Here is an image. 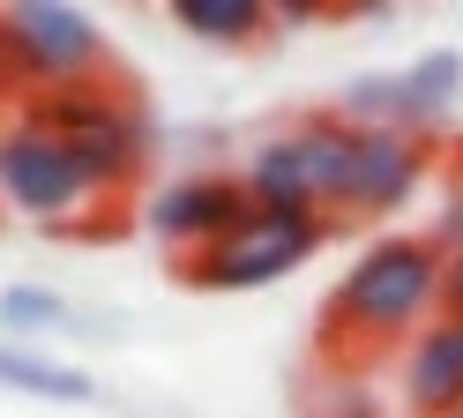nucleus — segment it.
I'll list each match as a JSON object with an SVG mask.
<instances>
[{
  "label": "nucleus",
  "mask_w": 463,
  "mask_h": 418,
  "mask_svg": "<svg viewBox=\"0 0 463 418\" xmlns=\"http://www.w3.org/2000/svg\"><path fill=\"white\" fill-rule=\"evenodd\" d=\"M449 254L433 232H382L352 254L322 307V351H403L426 321H441Z\"/></svg>",
  "instance_id": "f257e3e1"
},
{
  "label": "nucleus",
  "mask_w": 463,
  "mask_h": 418,
  "mask_svg": "<svg viewBox=\"0 0 463 418\" xmlns=\"http://www.w3.org/2000/svg\"><path fill=\"white\" fill-rule=\"evenodd\" d=\"M352 149H359V128L344 112H307L299 128H284L277 142L254 149V165H247L254 209H299V217L344 224V209H352Z\"/></svg>",
  "instance_id": "f03ea898"
},
{
  "label": "nucleus",
  "mask_w": 463,
  "mask_h": 418,
  "mask_svg": "<svg viewBox=\"0 0 463 418\" xmlns=\"http://www.w3.org/2000/svg\"><path fill=\"white\" fill-rule=\"evenodd\" d=\"M38 119V128H52L68 149H75V165L90 172V187L98 195H120L128 179L150 165V112H142L128 90H112V82H82V90H52V98H31L23 105Z\"/></svg>",
  "instance_id": "7ed1b4c3"
},
{
  "label": "nucleus",
  "mask_w": 463,
  "mask_h": 418,
  "mask_svg": "<svg viewBox=\"0 0 463 418\" xmlns=\"http://www.w3.org/2000/svg\"><path fill=\"white\" fill-rule=\"evenodd\" d=\"M0 202H8L15 217H31V224H68L75 232L82 209L98 202V187H90V172L75 165V149L23 112L15 128L0 135Z\"/></svg>",
  "instance_id": "20e7f679"
},
{
  "label": "nucleus",
  "mask_w": 463,
  "mask_h": 418,
  "mask_svg": "<svg viewBox=\"0 0 463 418\" xmlns=\"http://www.w3.org/2000/svg\"><path fill=\"white\" fill-rule=\"evenodd\" d=\"M336 224L329 217H299V209H254V217L224 239V247L180 261V277L202 284V291H262L277 277H292V269L322 247Z\"/></svg>",
  "instance_id": "39448f33"
},
{
  "label": "nucleus",
  "mask_w": 463,
  "mask_h": 418,
  "mask_svg": "<svg viewBox=\"0 0 463 418\" xmlns=\"http://www.w3.org/2000/svg\"><path fill=\"white\" fill-rule=\"evenodd\" d=\"M247 217H254L247 172H180V179H165V187L142 202V224H150V239H157V247H172L180 261L224 247V239L240 232Z\"/></svg>",
  "instance_id": "423d86ee"
},
{
  "label": "nucleus",
  "mask_w": 463,
  "mask_h": 418,
  "mask_svg": "<svg viewBox=\"0 0 463 418\" xmlns=\"http://www.w3.org/2000/svg\"><path fill=\"white\" fill-rule=\"evenodd\" d=\"M8 30L23 60H31V90L38 98H52V90H82V82H105V38L98 23L68 8V0H15L8 8Z\"/></svg>",
  "instance_id": "0eeeda50"
},
{
  "label": "nucleus",
  "mask_w": 463,
  "mask_h": 418,
  "mask_svg": "<svg viewBox=\"0 0 463 418\" xmlns=\"http://www.w3.org/2000/svg\"><path fill=\"white\" fill-rule=\"evenodd\" d=\"M426 172H433V142L403 135V128H359L352 209H344V224H352V217H396V209L426 187Z\"/></svg>",
  "instance_id": "6e6552de"
},
{
  "label": "nucleus",
  "mask_w": 463,
  "mask_h": 418,
  "mask_svg": "<svg viewBox=\"0 0 463 418\" xmlns=\"http://www.w3.org/2000/svg\"><path fill=\"white\" fill-rule=\"evenodd\" d=\"M411 418H463V314L426 321L396 358Z\"/></svg>",
  "instance_id": "1a4fd4ad"
},
{
  "label": "nucleus",
  "mask_w": 463,
  "mask_h": 418,
  "mask_svg": "<svg viewBox=\"0 0 463 418\" xmlns=\"http://www.w3.org/2000/svg\"><path fill=\"white\" fill-rule=\"evenodd\" d=\"M396 90H403V135H419V142H433L456 119V105H463V52H426V60H411V68L396 75Z\"/></svg>",
  "instance_id": "9d476101"
},
{
  "label": "nucleus",
  "mask_w": 463,
  "mask_h": 418,
  "mask_svg": "<svg viewBox=\"0 0 463 418\" xmlns=\"http://www.w3.org/2000/svg\"><path fill=\"white\" fill-rule=\"evenodd\" d=\"M0 388H15V396H38V404H90V374L68 366V358H45L31 344H8L0 337Z\"/></svg>",
  "instance_id": "9b49d317"
},
{
  "label": "nucleus",
  "mask_w": 463,
  "mask_h": 418,
  "mask_svg": "<svg viewBox=\"0 0 463 418\" xmlns=\"http://www.w3.org/2000/svg\"><path fill=\"white\" fill-rule=\"evenodd\" d=\"M172 23L202 45H254L277 23L269 0H172Z\"/></svg>",
  "instance_id": "f8f14e48"
},
{
  "label": "nucleus",
  "mask_w": 463,
  "mask_h": 418,
  "mask_svg": "<svg viewBox=\"0 0 463 418\" xmlns=\"http://www.w3.org/2000/svg\"><path fill=\"white\" fill-rule=\"evenodd\" d=\"M0 328H8V344L52 337V328H68V299L52 284H8V291H0Z\"/></svg>",
  "instance_id": "ddd939ff"
},
{
  "label": "nucleus",
  "mask_w": 463,
  "mask_h": 418,
  "mask_svg": "<svg viewBox=\"0 0 463 418\" xmlns=\"http://www.w3.org/2000/svg\"><path fill=\"white\" fill-rule=\"evenodd\" d=\"M38 90H31V60H23L15 45V30H8V8H0V105H31Z\"/></svg>",
  "instance_id": "4468645a"
},
{
  "label": "nucleus",
  "mask_w": 463,
  "mask_h": 418,
  "mask_svg": "<svg viewBox=\"0 0 463 418\" xmlns=\"http://www.w3.org/2000/svg\"><path fill=\"white\" fill-rule=\"evenodd\" d=\"M449 254V277H441V314H463V247H441Z\"/></svg>",
  "instance_id": "2eb2a0df"
}]
</instances>
